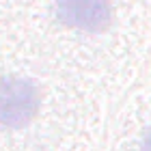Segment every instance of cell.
<instances>
[{"instance_id": "cell-3", "label": "cell", "mask_w": 151, "mask_h": 151, "mask_svg": "<svg viewBox=\"0 0 151 151\" xmlns=\"http://www.w3.org/2000/svg\"><path fill=\"white\" fill-rule=\"evenodd\" d=\"M138 151H151V129L142 136V140H140V149Z\"/></svg>"}, {"instance_id": "cell-2", "label": "cell", "mask_w": 151, "mask_h": 151, "mask_svg": "<svg viewBox=\"0 0 151 151\" xmlns=\"http://www.w3.org/2000/svg\"><path fill=\"white\" fill-rule=\"evenodd\" d=\"M56 15L60 24L86 32H99L110 26V0H56Z\"/></svg>"}, {"instance_id": "cell-1", "label": "cell", "mask_w": 151, "mask_h": 151, "mask_svg": "<svg viewBox=\"0 0 151 151\" xmlns=\"http://www.w3.org/2000/svg\"><path fill=\"white\" fill-rule=\"evenodd\" d=\"M39 110V91L30 80L4 76L0 78V125L24 127Z\"/></svg>"}]
</instances>
